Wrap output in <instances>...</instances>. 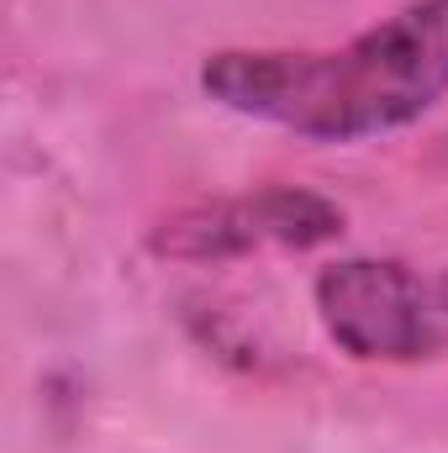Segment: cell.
<instances>
[{"label": "cell", "instance_id": "4", "mask_svg": "<svg viewBox=\"0 0 448 453\" xmlns=\"http://www.w3.org/2000/svg\"><path fill=\"white\" fill-rule=\"evenodd\" d=\"M433 301H438V311H448V274H438V285H433Z\"/></svg>", "mask_w": 448, "mask_h": 453}, {"label": "cell", "instance_id": "2", "mask_svg": "<svg viewBox=\"0 0 448 453\" xmlns=\"http://www.w3.org/2000/svg\"><path fill=\"white\" fill-rule=\"evenodd\" d=\"M433 306V290L396 258H343L317 274V317L359 364L422 358L438 342Z\"/></svg>", "mask_w": 448, "mask_h": 453}, {"label": "cell", "instance_id": "3", "mask_svg": "<svg viewBox=\"0 0 448 453\" xmlns=\"http://www.w3.org/2000/svg\"><path fill=\"white\" fill-rule=\"evenodd\" d=\"M343 232V206L301 190V185H269L253 196L206 201L153 232V248L169 258H243L259 248H317Z\"/></svg>", "mask_w": 448, "mask_h": 453}, {"label": "cell", "instance_id": "1", "mask_svg": "<svg viewBox=\"0 0 448 453\" xmlns=\"http://www.w3.org/2000/svg\"><path fill=\"white\" fill-rule=\"evenodd\" d=\"M201 90L237 116L312 142H364L412 127L448 96V0H412L328 53L227 48L201 64Z\"/></svg>", "mask_w": 448, "mask_h": 453}]
</instances>
